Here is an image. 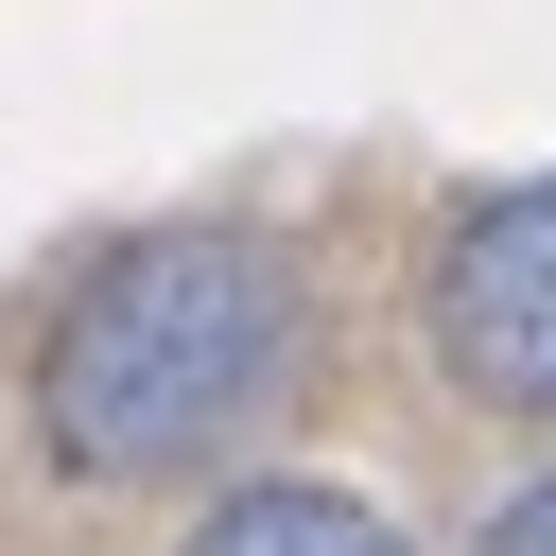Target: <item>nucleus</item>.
<instances>
[{
  "mask_svg": "<svg viewBox=\"0 0 556 556\" xmlns=\"http://www.w3.org/2000/svg\"><path fill=\"white\" fill-rule=\"evenodd\" d=\"M295 261L261 226H139L70 278L52 348H35V434L52 469L87 486H139V469H208L278 382H295Z\"/></svg>",
  "mask_w": 556,
  "mask_h": 556,
  "instance_id": "1",
  "label": "nucleus"
},
{
  "mask_svg": "<svg viewBox=\"0 0 556 556\" xmlns=\"http://www.w3.org/2000/svg\"><path fill=\"white\" fill-rule=\"evenodd\" d=\"M417 313H434V365H452L486 417H556V174L452 208Z\"/></svg>",
  "mask_w": 556,
  "mask_h": 556,
  "instance_id": "2",
  "label": "nucleus"
},
{
  "mask_svg": "<svg viewBox=\"0 0 556 556\" xmlns=\"http://www.w3.org/2000/svg\"><path fill=\"white\" fill-rule=\"evenodd\" d=\"M174 556H417V539H400L365 486H226Z\"/></svg>",
  "mask_w": 556,
  "mask_h": 556,
  "instance_id": "3",
  "label": "nucleus"
},
{
  "mask_svg": "<svg viewBox=\"0 0 556 556\" xmlns=\"http://www.w3.org/2000/svg\"><path fill=\"white\" fill-rule=\"evenodd\" d=\"M486 556H556V469H539V486H521V504L486 521Z\"/></svg>",
  "mask_w": 556,
  "mask_h": 556,
  "instance_id": "4",
  "label": "nucleus"
}]
</instances>
